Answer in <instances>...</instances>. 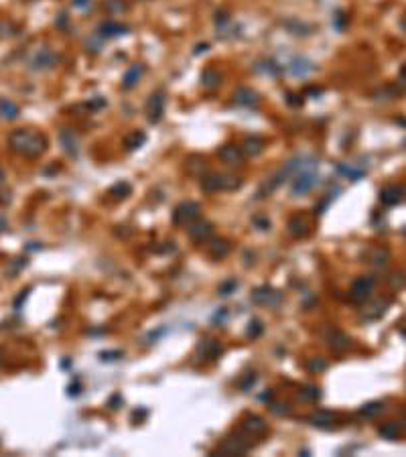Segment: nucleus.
<instances>
[{"label":"nucleus","instance_id":"nucleus-11","mask_svg":"<svg viewBox=\"0 0 406 457\" xmlns=\"http://www.w3.org/2000/svg\"><path fill=\"white\" fill-rule=\"evenodd\" d=\"M219 157H221L225 163L236 165V163H240V161H242V152H240V148H238V146H234V144H225V146L219 150Z\"/></svg>","mask_w":406,"mask_h":457},{"label":"nucleus","instance_id":"nucleus-6","mask_svg":"<svg viewBox=\"0 0 406 457\" xmlns=\"http://www.w3.org/2000/svg\"><path fill=\"white\" fill-rule=\"evenodd\" d=\"M372 288H374V278L372 276H362V278H357L355 282H353V295H351V299L353 301H364L370 293H372Z\"/></svg>","mask_w":406,"mask_h":457},{"label":"nucleus","instance_id":"nucleus-1","mask_svg":"<svg viewBox=\"0 0 406 457\" xmlns=\"http://www.w3.org/2000/svg\"><path fill=\"white\" fill-rule=\"evenodd\" d=\"M9 144L15 152L23 157H29V159H35V157H41L45 148H47V138L35 130H29V128H19L15 132H11L9 136Z\"/></svg>","mask_w":406,"mask_h":457},{"label":"nucleus","instance_id":"nucleus-9","mask_svg":"<svg viewBox=\"0 0 406 457\" xmlns=\"http://www.w3.org/2000/svg\"><path fill=\"white\" fill-rule=\"evenodd\" d=\"M0 118H5V120L19 118V106L7 98H0Z\"/></svg>","mask_w":406,"mask_h":457},{"label":"nucleus","instance_id":"nucleus-5","mask_svg":"<svg viewBox=\"0 0 406 457\" xmlns=\"http://www.w3.org/2000/svg\"><path fill=\"white\" fill-rule=\"evenodd\" d=\"M195 218H199V205L193 203V201H187V203L179 205L175 210V214H173V220L177 224H187V222H191Z\"/></svg>","mask_w":406,"mask_h":457},{"label":"nucleus","instance_id":"nucleus-8","mask_svg":"<svg viewBox=\"0 0 406 457\" xmlns=\"http://www.w3.org/2000/svg\"><path fill=\"white\" fill-rule=\"evenodd\" d=\"M163 106H165V98L161 94L153 96L149 100V106H147V114H149V120L151 122H159L161 116H163Z\"/></svg>","mask_w":406,"mask_h":457},{"label":"nucleus","instance_id":"nucleus-21","mask_svg":"<svg viewBox=\"0 0 406 457\" xmlns=\"http://www.w3.org/2000/svg\"><path fill=\"white\" fill-rule=\"evenodd\" d=\"M199 228H203V230H199V234H201L203 238L211 234V228H209V224H203V226L199 224ZM189 234H191V236H193L195 240H199V236H197V228H195V226H193V228H189Z\"/></svg>","mask_w":406,"mask_h":457},{"label":"nucleus","instance_id":"nucleus-12","mask_svg":"<svg viewBox=\"0 0 406 457\" xmlns=\"http://www.w3.org/2000/svg\"><path fill=\"white\" fill-rule=\"evenodd\" d=\"M236 102L242 106H254V104H258V94L252 92L250 88H240L236 92Z\"/></svg>","mask_w":406,"mask_h":457},{"label":"nucleus","instance_id":"nucleus-17","mask_svg":"<svg viewBox=\"0 0 406 457\" xmlns=\"http://www.w3.org/2000/svg\"><path fill=\"white\" fill-rule=\"evenodd\" d=\"M201 79H203V86L213 88V86H217V84H219V73H217V71H213V69H207V71H203Z\"/></svg>","mask_w":406,"mask_h":457},{"label":"nucleus","instance_id":"nucleus-25","mask_svg":"<svg viewBox=\"0 0 406 457\" xmlns=\"http://www.w3.org/2000/svg\"><path fill=\"white\" fill-rule=\"evenodd\" d=\"M0 185H5V171L0 169Z\"/></svg>","mask_w":406,"mask_h":457},{"label":"nucleus","instance_id":"nucleus-24","mask_svg":"<svg viewBox=\"0 0 406 457\" xmlns=\"http://www.w3.org/2000/svg\"><path fill=\"white\" fill-rule=\"evenodd\" d=\"M400 75H402V79H406V63L402 65V69H400Z\"/></svg>","mask_w":406,"mask_h":457},{"label":"nucleus","instance_id":"nucleus-18","mask_svg":"<svg viewBox=\"0 0 406 457\" xmlns=\"http://www.w3.org/2000/svg\"><path fill=\"white\" fill-rule=\"evenodd\" d=\"M384 410V404L382 402H370V404H366L359 412L364 414V417H376V414H380Z\"/></svg>","mask_w":406,"mask_h":457},{"label":"nucleus","instance_id":"nucleus-20","mask_svg":"<svg viewBox=\"0 0 406 457\" xmlns=\"http://www.w3.org/2000/svg\"><path fill=\"white\" fill-rule=\"evenodd\" d=\"M339 171H341L345 177H349L351 181H357L359 177H364V171H362V169L357 171V169H353V167H345V165H341V167H339Z\"/></svg>","mask_w":406,"mask_h":457},{"label":"nucleus","instance_id":"nucleus-4","mask_svg":"<svg viewBox=\"0 0 406 457\" xmlns=\"http://www.w3.org/2000/svg\"><path fill=\"white\" fill-rule=\"evenodd\" d=\"M315 183H317V175H315L313 171H309V169H305V171H299V173L295 175V183H293V193H295V195H303V193L311 191V189L315 187Z\"/></svg>","mask_w":406,"mask_h":457},{"label":"nucleus","instance_id":"nucleus-3","mask_svg":"<svg viewBox=\"0 0 406 457\" xmlns=\"http://www.w3.org/2000/svg\"><path fill=\"white\" fill-rule=\"evenodd\" d=\"M57 61H59V57H57L49 47H41V49L35 53V57H33V61H31V67L37 69V71H45V69L55 67Z\"/></svg>","mask_w":406,"mask_h":457},{"label":"nucleus","instance_id":"nucleus-2","mask_svg":"<svg viewBox=\"0 0 406 457\" xmlns=\"http://www.w3.org/2000/svg\"><path fill=\"white\" fill-rule=\"evenodd\" d=\"M238 185H240L238 179L225 177V175H209V177H203V181H201V187L205 191H217V189L228 191V189H236Z\"/></svg>","mask_w":406,"mask_h":457},{"label":"nucleus","instance_id":"nucleus-10","mask_svg":"<svg viewBox=\"0 0 406 457\" xmlns=\"http://www.w3.org/2000/svg\"><path fill=\"white\" fill-rule=\"evenodd\" d=\"M59 138H61V144L65 146V150L69 152V155H77V138H75L73 130L63 128L61 134H59Z\"/></svg>","mask_w":406,"mask_h":457},{"label":"nucleus","instance_id":"nucleus-19","mask_svg":"<svg viewBox=\"0 0 406 457\" xmlns=\"http://www.w3.org/2000/svg\"><path fill=\"white\" fill-rule=\"evenodd\" d=\"M264 148V142L260 138H248L246 140V150L252 152V155H258V152Z\"/></svg>","mask_w":406,"mask_h":457},{"label":"nucleus","instance_id":"nucleus-22","mask_svg":"<svg viewBox=\"0 0 406 457\" xmlns=\"http://www.w3.org/2000/svg\"><path fill=\"white\" fill-rule=\"evenodd\" d=\"M110 193H112V195H114V193H122V197H126V195L130 193V185H128V183H118L116 187H112Z\"/></svg>","mask_w":406,"mask_h":457},{"label":"nucleus","instance_id":"nucleus-13","mask_svg":"<svg viewBox=\"0 0 406 457\" xmlns=\"http://www.w3.org/2000/svg\"><path fill=\"white\" fill-rule=\"evenodd\" d=\"M100 33L106 35V37H118V35H124L126 33V27L120 25V23H114V21H108L100 27Z\"/></svg>","mask_w":406,"mask_h":457},{"label":"nucleus","instance_id":"nucleus-23","mask_svg":"<svg viewBox=\"0 0 406 457\" xmlns=\"http://www.w3.org/2000/svg\"><path fill=\"white\" fill-rule=\"evenodd\" d=\"M89 5V0H73V7H77V9H85Z\"/></svg>","mask_w":406,"mask_h":457},{"label":"nucleus","instance_id":"nucleus-16","mask_svg":"<svg viewBox=\"0 0 406 457\" xmlns=\"http://www.w3.org/2000/svg\"><path fill=\"white\" fill-rule=\"evenodd\" d=\"M380 435H382V437H386V439H398L400 429H398V425H396V423H386V425L380 429Z\"/></svg>","mask_w":406,"mask_h":457},{"label":"nucleus","instance_id":"nucleus-15","mask_svg":"<svg viewBox=\"0 0 406 457\" xmlns=\"http://www.w3.org/2000/svg\"><path fill=\"white\" fill-rule=\"evenodd\" d=\"M145 140H147V136H145L143 132H132V134L126 138V148H128V150H134V148H139Z\"/></svg>","mask_w":406,"mask_h":457},{"label":"nucleus","instance_id":"nucleus-7","mask_svg":"<svg viewBox=\"0 0 406 457\" xmlns=\"http://www.w3.org/2000/svg\"><path fill=\"white\" fill-rule=\"evenodd\" d=\"M402 197H404V187H398V185H388L380 191V199L386 205H396L402 201Z\"/></svg>","mask_w":406,"mask_h":457},{"label":"nucleus","instance_id":"nucleus-14","mask_svg":"<svg viewBox=\"0 0 406 457\" xmlns=\"http://www.w3.org/2000/svg\"><path fill=\"white\" fill-rule=\"evenodd\" d=\"M141 75H143V67L141 65H132L128 71H126V75H124V88H134L137 86V81L141 79Z\"/></svg>","mask_w":406,"mask_h":457}]
</instances>
